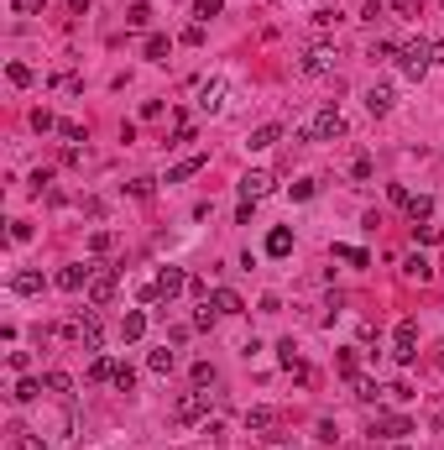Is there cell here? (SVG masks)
Returning <instances> with one entry per match:
<instances>
[{
	"label": "cell",
	"instance_id": "cell-5",
	"mask_svg": "<svg viewBox=\"0 0 444 450\" xmlns=\"http://www.w3.org/2000/svg\"><path fill=\"white\" fill-rule=\"evenodd\" d=\"M115 288H120L115 267H94V272H89V288H84V299H89V304H110V299H115Z\"/></svg>",
	"mask_w": 444,
	"mask_h": 450
},
{
	"label": "cell",
	"instance_id": "cell-12",
	"mask_svg": "<svg viewBox=\"0 0 444 450\" xmlns=\"http://www.w3.org/2000/svg\"><path fill=\"white\" fill-rule=\"evenodd\" d=\"M89 272L94 267H63L58 272V288H63V294H84V288H89Z\"/></svg>",
	"mask_w": 444,
	"mask_h": 450
},
{
	"label": "cell",
	"instance_id": "cell-24",
	"mask_svg": "<svg viewBox=\"0 0 444 450\" xmlns=\"http://www.w3.org/2000/svg\"><path fill=\"white\" fill-rule=\"evenodd\" d=\"M428 215H434V200H428V194H419V200H408V220H413V225H423Z\"/></svg>",
	"mask_w": 444,
	"mask_h": 450
},
{
	"label": "cell",
	"instance_id": "cell-33",
	"mask_svg": "<svg viewBox=\"0 0 444 450\" xmlns=\"http://www.w3.org/2000/svg\"><path fill=\"white\" fill-rule=\"evenodd\" d=\"M334 257H345V262H351V267H366V251H361V246H334Z\"/></svg>",
	"mask_w": 444,
	"mask_h": 450
},
{
	"label": "cell",
	"instance_id": "cell-39",
	"mask_svg": "<svg viewBox=\"0 0 444 450\" xmlns=\"http://www.w3.org/2000/svg\"><path fill=\"white\" fill-rule=\"evenodd\" d=\"M32 126L37 131H58V115H52V110H32Z\"/></svg>",
	"mask_w": 444,
	"mask_h": 450
},
{
	"label": "cell",
	"instance_id": "cell-46",
	"mask_svg": "<svg viewBox=\"0 0 444 450\" xmlns=\"http://www.w3.org/2000/svg\"><path fill=\"white\" fill-rule=\"evenodd\" d=\"M11 241H32V225H26V220H11Z\"/></svg>",
	"mask_w": 444,
	"mask_h": 450
},
{
	"label": "cell",
	"instance_id": "cell-4",
	"mask_svg": "<svg viewBox=\"0 0 444 450\" xmlns=\"http://www.w3.org/2000/svg\"><path fill=\"white\" fill-rule=\"evenodd\" d=\"M209 414V393L204 388H194V393H183L178 403H173V419H178V425H199V419Z\"/></svg>",
	"mask_w": 444,
	"mask_h": 450
},
{
	"label": "cell",
	"instance_id": "cell-18",
	"mask_svg": "<svg viewBox=\"0 0 444 450\" xmlns=\"http://www.w3.org/2000/svg\"><path fill=\"white\" fill-rule=\"evenodd\" d=\"M141 335H146V314L131 309L126 320H120V340H141Z\"/></svg>",
	"mask_w": 444,
	"mask_h": 450
},
{
	"label": "cell",
	"instance_id": "cell-13",
	"mask_svg": "<svg viewBox=\"0 0 444 450\" xmlns=\"http://www.w3.org/2000/svg\"><path fill=\"white\" fill-rule=\"evenodd\" d=\"M204 163H209L204 152H194V157H183V163H173V168H168V183H183V178H194Z\"/></svg>",
	"mask_w": 444,
	"mask_h": 450
},
{
	"label": "cell",
	"instance_id": "cell-29",
	"mask_svg": "<svg viewBox=\"0 0 444 450\" xmlns=\"http://www.w3.org/2000/svg\"><path fill=\"white\" fill-rule=\"evenodd\" d=\"M42 388H47V393H63V398H69L74 377H69V372H47V377H42Z\"/></svg>",
	"mask_w": 444,
	"mask_h": 450
},
{
	"label": "cell",
	"instance_id": "cell-15",
	"mask_svg": "<svg viewBox=\"0 0 444 450\" xmlns=\"http://www.w3.org/2000/svg\"><path fill=\"white\" fill-rule=\"evenodd\" d=\"M209 304H214V309H220V314H240V309H246L235 288H214V294H209Z\"/></svg>",
	"mask_w": 444,
	"mask_h": 450
},
{
	"label": "cell",
	"instance_id": "cell-25",
	"mask_svg": "<svg viewBox=\"0 0 444 450\" xmlns=\"http://www.w3.org/2000/svg\"><path fill=\"white\" fill-rule=\"evenodd\" d=\"M11 445H16V450H52L47 440H37L32 429H11Z\"/></svg>",
	"mask_w": 444,
	"mask_h": 450
},
{
	"label": "cell",
	"instance_id": "cell-9",
	"mask_svg": "<svg viewBox=\"0 0 444 450\" xmlns=\"http://www.w3.org/2000/svg\"><path fill=\"white\" fill-rule=\"evenodd\" d=\"M183 288H188V272L183 267H163V272H157V299H178Z\"/></svg>",
	"mask_w": 444,
	"mask_h": 450
},
{
	"label": "cell",
	"instance_id": "cell-10",
	"mask_svg": "<svg viewBox=\"0 0 444 450\" xmlns=\"http://www.w3.org/2000/svg\"><path fill=\"white\" fill-rule=\"evenodd\" d=\"M225 89H230V84H225V79H204V84H199V110H220V105H225Z\"/></svg>",
	"mask_w": 444,
	"mask_h": 450
},
{
	"label": "cell",
	"instance_id": "cell-42",
	"mask_svg": "<svg viewBox=\"0 0 444 450\" xmlns=\"http://www.w3.org/2000/svg\"><path fill=\"white\" fill-rule=\"evenodd\" d=\"M152 189H157V178H136V183H131V194H136V200H152Z\"/></svg>",
	"mask_w": 444,
	"mask_h": 450
},
{
	"label": "cell",
	"instance_id": "cell-44",
	"mask_svg": "<svg viewBox=\"0 0 444 450\" xmlns=\"http://www.w3.org/2000/svg\"><path fill=\"white\" fill-rule=\"evenodd\" d=\"M58 131H63L69 142H84V126H78V121H58Z\"/></svg>",
	"mask_w": 444,
	"mask_h": 450
},
{
	"label": "cell",
	"instance_id": "cell-51",
	"mask_svg": "<svg viewBox=\"0 0 444 450\" xmlns=\"http://www.w3.org/2000/svg\"><path fill=\"white\" fill-rule=\"evenodd\" d=\"M434 63H444V42H434Z\"/></svg>",
	"mask_w": 444,
	"mask_h": 450
},
{
	"label": "cell",
	"instance_id": "cell-1",
	"mask_svg": "<svg viewBox=\"0 0 444 450\" xmlns=\"http://www.w3.org/2000/svg\"><path fill=\"white\" fill-rule=\"evenodd\" d=\"M428 63H434V42H428V37H413V42L397 47V69H402V79H413V84L428 74Z\"/></svg>",
	"mask_w": 444,
	"mask_h": 450
},
{
	"label": "cell",
	"instance_id": "cell-47",
	"mask_svg": "<svg viewBox=\"0 0 444 450\" xmlns=\"http://www.w3.org/2000/svg\"><path fill=\"white\" fill-rule=\"evenodd\" d=\"M387 200H392V204H402V209H408V200H413V194H408V189H402V183H392V189H387Z\"/></svg>",
	"mask_w": 444,
	"mask_h": 450
},
{
	"label": "cell",
	"instance_id": "cell-32",
	"mask_svg": "<svg viewBox=\"0 0 444 450\" xmlns=\"http://www.w3.org/2000/svg\"><path fill=\"white\" fill-rule=\"evenodd\" d=\"M178 142H194V121H188V115L173 121V142H168V147H178Z\"/></svg>",
	"mask_w": 444,
	"mask_h": 450
},
{
	"label": "cell",
	"instance_id": "cell-48",
	"mask_svg": "<svg viewBox=\"0 0 444 450\" xmlns=\"http://www.w3.org/2000/svg\"><path fill=\"white\" fill-rule=\"evenodd\" d=\"M392 11H397V16H419V6H413V0H392Z\"/></svg>",
	"mask_w": 444,
	"mask_h": 450
},
{
	"label": "cell",
	"instance_id": "cell-38",
	"mask_svg": "<svg viewBox=\"0 0 444 450\" xmlns=\"http://www.w3.org/2000/svg\"><path fill=\"white\" fill-rule=\"evenodd\" d=\"M376 393H382V388H376L371 377H356V398H366V403H376Z\"/></svg>",
	"mask_w": 444,
	"mask_h": 450
},
{
	"label": "cell",
	"instance_id": "cell-17",
	"mask_svg": "<svg viewBox=\"0 0 444 450\" xmlns=\"http://www.w3.org/2000/svg\"><path fill=\"white\" fill-rule=\"evenodd\" d=\"M288 251H293V231H288V225H277V231L267 236V257H288Z\"/></svg>",
	"mask_w": 444,
	"mask_h": 450
},
{
	"label": "cell",
	"instance_id": "cell-31",
	"mask_svg": "<svg viewBox=\"0 0 444 450\" xmlns=\"http://www.w3.org/2000/svg\"><path fill=\"white\" fill-rule=\"evenodd\" d=\"M246 425H251V429H272V425H277V414H272V408H251Z\"/></svg>",
	"mask_w": 444,
	"mask_h": 450
},
{
	"label": "cell",
	"instance_id": "cell-23",
	"mask_svg": "<svg viewBox=\"0 0 444 450\" xmlns=\"http://www.w3.org/2000/svg\"><path fill=\"white\" fill-rule=\"evenodd\" d=\"M428 272H434V267H428L423 257H402V277H413V283H428Z\"/></svg>",
	"mask_w": 444,
	"mask_h": 450
},
{
	"label": "cell",
	"instance_id": "cell-22",
	"mask_svg": "<svg viewBox=\"0 0 444 450\" xmlns=\"http://www.w3.org/2000/svg\"><path fill=\"white\" fill-rule=\"evenodd\" d=\"M110 377H115V362L94 351V362H89V382H110Z\"/></svg>",
	"mask_w": 444,
	"mask_h": 450
},
{
	"label": "cell",
	"instance_id": "cell-6",
	"mask_svg": "<svg viewBox=\"0 0 444 450\" xmlns=\"http://www.w3.org/2000/svg\"><path fill=\"white\" fill-rule=\"evenodd\" d=\"M392 356H397L402 367L419 356V325H413V320H402V325H397V335H392Z\"/></svg>",
	"mask_w": 444,
	"mask_h": 450
},
{
	"label": "cell",
	"instance_id": "cell-7",
	"mask_svg": "<svg viewBox=\"0 0 444 450\" xmlns=\"http://www.w3.org/2000/svg\"><path fill=\"white\" fill-rule=\"evenodd\" d=\"M371 434H382V440H402V434H413V419L408 414H376L371 419Z\"/></svg>",
	"mask_w": 444,
	"mask_h": 450
},
{
	"label": "cell",
	"instance_id": "cell-20",
	"mask_svg": "<svg viewBox=\"0 0 444 450\" xmlns=\"http://www.w3.org/2000/svg\"><path fill=\"white\" fill-rule=\"evenodd\" d=\"M168 52H173V37H163V32L146 37V58H152V63H168Z\"/></svg>",
	"mask_w": 444,
	"mask_h": 450
},
{
	"label": "cell",
	"instance_id": "cell-50",
	"mask_svg": "<svg viewBox=\"0 0 444 450\" xmlns=\"http://www.w3.org/2000/svg\"><path fill=\"white\" fill-rule=\"evenodd\" d=\"M94 6V0H74V16H84V11Z\"/></svg>",
	"mask_w": 444,
	"mask_h": 450
},
{
	"label": "cell",
	"instance_id": "cell-37",
	"mask_svg": "<svg viewBox=\"0 0 444 450\" xmlns=\"http://www.w3.org/2000/svg\"><path fill=\"white\" fill-rule=\"evenodd\" d=\"M214 377H220V372H214V367L209 362H194V388H209V382Z\"/></svg>",
	"mask_w": 444,
	"mask_h": 450
},
{
	"label": "cell",
	"instance_id": "cell-41",
	"mask_svg": "<svg viewBox=\"0 0 444 450\" xmlns=\"http://www.w3.org/2000/svg\"><path fill=\"white\" fill-rule=\"evenodd\" d=\"M214 314H220V309H214V304H204V309L194 314V330H209V325H214Z\"/></svg>",
	"mask_w": 444,
	"mask_h": 450
},
{
	"label": "cell",
	"instance_id": "cell-16",
	"mask_svg": "<svg viewBox=\"0 0 444 450\" xmlns=\"http://www.w3.org/2000/svg\"><path fill=\"white\" fill-rule=\"evenodd\" d=\"M277 142H282V126H257V131H251V137H246V147L267 152V147H277Z\"/></svg>",
	"mask_w": 444,
	"mask_h": 450
},
{
	"label": "cell",
	"instance_id": "cell-49",
	"mask_svg": "<svg viewBox=\"0 0 444 450\" xmlns=\"http://www.w3.org/2000/svg\"><path fill=\"white\" fill-rule=\"evenodd\" d=\"M16 11H21V16H37V11H42V0H16Z\"/></svg>",
	"mask_w": 444,
	"mask_h": 450
},
{
	"label": "cell",
	"instance_id": "cell-26",
	"mask_svg": "<svg viewBox=\"0 0 444 450\" xmlns=\"http://www.w3.org/2000/svg\"><path fill=\"white\" fill-rule=\"evenodd\" d=\"M220 11H225V0H194V21H199V26H204V21H214Z\"/></svg>",
	"mask_w": 444,
	"mask_h": 450
},
{
	"label": "cell",
	"instance_id": "cell-8",
	"mask_svg": "<svg viewBox=\"0 0 444 450\" xmlns=\"http://www.w3.org/2000/svg\"><path fill=\"white\" fill-rule=\"evenodd\" d=\"M267 194H272V173H267V168H251L246 178H240V200H267Z\"/></svg>",
	"mask_w": 444,
	"mask_h": 450
},
{
	"label": "cell",
	"instance_id": "cell-3",
	"mask_svg": "<svg viewBox=\"0 0 444 450\" xmlns=\"http://www.w3.org/2000/svg\"><path fill=\"white\" fill-rule=\"evenodd\" d=\"M63 335H69L74 346H84V351H100V346H105V330H100V320H94V314H78V320H69V325H63Z\"/></svg>",
	"mask_w": 444,
	"mask_h": 450
},
{
	"label": "cell",
	"instance_id": "cell-43",
	"mask_svg": "<svg viewBox=\"0 0 444 450\" xmlns=\"http://www.w3.org/2000/svg\"><path fill=\"white\" fill-rule=\"evenodd\" d=\"M351 178H371V157H366V152H361L356 163H351Z\"/></svg>",
	"mask_w": 444,
	"mask_h": 450
},
{
	"label": "cell",
	"instance_id": "cell-14",
	"mask_svg": "<svg viewBox=\"0 0 444 450\" xmlns=\"http://www.w3.org/2000/svg\"><path fill=\"white\" fill-rule=\"evenodd\" d=\"M392 100H397V95H392L387 84H371V89H366V110H371V115H387V110H392Z\"/></svg>",
	"mask_w": 444,
	"mask_h": 450
},
{
	"label": "cell",
	"instance_id": "cell-21",
	"mask_svg": "<svg viewBox=\"0 0 444 450\" xmlns=\"http://www.w3.org/2000/svg\"><path fill=\"white\" fill-rule=\"evenodd\" d=\"M146 367H152V372H157V377H168V372H173V367H178V356H173V351L163 346V351H152V356H146Z\"/></svg>",
	"mask_w": 444,
	"mask_h": 450
},
{
	"label": "cell",
	"instance_id": "cell-11",
	"mask_svg": "<svg viewBox=\"0 0 444 450\" xmlns=\"http://www.w3.org/2000/svg\"><path fill=\"white\" fill-rule=\"evenodd\" d=\"M329 69H334V47L329 42H319V47L303 52V74H329Z\"/></svg>",
	"mask_w": 444,
	"mask_h": 450
},
{
	"label": "cell",
	"instance_id": "cell-34",
	"mask_svg": "<svg viewBox=\"0 0 444 450\" xmlns=\"http://www.w3.org/2000/svg\"><path fill=\"white\" fill-rule=\"evenodd\" d=\"M413 236H419L423 246H434V241H444V231H439V225H428V220H423V225H413Z\"/></svg>",
	"mask_w": 444,
	"mask_h": 450
},
{
	"label": "cell",
	"instance_id": "cell-19",
	"mask_svg": "<svg viewBox=\"0 0 444 450\" xmlns=\"http://www.w3.org/2000/svg\"><path fill=\"white\" fill-rule=\"evenodd\" d=\"M11 288H16V294H42L47 277L42 272H16V277H11Z\"/></svg>",
	"mask_w": 444,
	"mask_h": 450
},
{
	"label": "cell",
	"instance_id": "cell-35",
	"mask_svg": "<svg viewBox=\"0 0 444 450\" xmlns=\"http://www.w3.org/2000/svg\"><path fill=\"white\" fill-rule=\"evenodd\" d=\"M6 79H11L16 89H26V84H32V69H26V63H11V69H6Z\"/></svg>",
	"mask_w": 444,
	"mask_h": 450
},
{
	"label": "cell",
	"instance_id": "cell-36",
	"mask_svg": "<svg viewBox=\"0 0 444 450\" xmlns=\"http://www.w3.org/2000/svg\"><path fill=\"white\" fill-rule=\"evenodd\" d=\"M340 372L351 377V382L361 377V356H356V351H340Z\"/></svg>",
	"mask_w": 444,
	"mask_h": 450
},
{
	"label": "cell",
	"instance_id": "cell-28",
	"mask_svg": "<svg viewBox=\"0 0 444 450\" xmlns=\"http://www.w3.org/2000/svg\"><path fill=\"white\" fill-rule=\"evenodd\" d=\"M110 382H115L120 393H131V388H136V372H131V362H115V377H110Z\"/></svg>",
	"mask_w": 444,
	"mask_h": 450
},
{
	"label": "cell",
	"instance_id": "cell-52",
	"mask_svg": "<svg viewBox=\"0 0 444 450\" xmlns=\"http://www.w3.org/2000/svg\"><path fill=\"white\" fill-rule=\"evenodd\" d=\"M397 450H408V445H397Z\"/></svg>",
	"mask_w": 444,
	"mask_h": 450
},
{
	"label": "cell",
	"instance_id": "cell-45",
	"mask_svg": "<svg viewBox=\"0 0 444 450\" xmlns=\"http://www.w3.org/2000/svg\"><path fill=\"white\" fill-rule=\"evenodd\" d=\"M293 200H314V178H298V183H293Z\"/></svg>",
	"mask_w": 444,
	"mask_h": 450
},
{
	"label": "cell",
	"instance_id": "cell-30",
	"mask_svg": "<svg viewBox=\"0 0 444 450\" xmlns=\"http://www.w3.org/2000/svg\"><path fill=\"white\" fill-rule=\"evenodd\" d=\"M37 393H42V382H32V377H21V382H16V393H11V398H16V403H32V398H37Z\"/></svg>",
	"mask_w": 444,
	"mask_h": 450
},
{
	"label": "cell",
	"instance_id": "cell-40",
	"mask_svg": "<svg viewBox=\"0 0 444 450\" xmlns=\"http://www.w3.org/2000/svg\"><path fill=\"white\" fill-rule=\"evenodd\" d=\"M110 246H115L110 231H94V236H89V251H110Z\"/></svg>",
	"mask_w": 444,
	"mask_h": 450
},
{
	"label": "cell",
	"instance_id": "cell-2",
	"mask_svg": "<svg viewBox=\"0 0 444 450\" xmlns=\"http://www.w3.org/2000/svg\"><path fill=\"white\" fill-rule=\"evenodd\" d=\"M345 137V115L334 110V105H325V110H314V121H308L293 142H340Z\"/></svg>",
	"mask_w": 444,
	"mask_h": 450
},
{
	"label": "cell",
	"instance_id": "cell-27",
	"mask_svg": "<svg viewBox=\"0 0 444 450\" xmlns=\"http://www.w3.org/2000/svg\"><path fill=\"white\" fill-rule=\"evenodd\" d=\"M126 26H136V32H141V26H152V6H146V0H136V6L126 11Z\"/></svg>",
	"mask_w": 444,
	"mask_h": 450
}]
</instances>
